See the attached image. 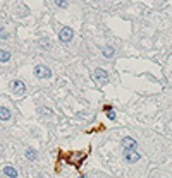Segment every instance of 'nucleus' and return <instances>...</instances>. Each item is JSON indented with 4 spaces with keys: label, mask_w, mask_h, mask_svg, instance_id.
<instances>
[{
    "label": "nucleus",
    "mask_w": 172,
    "mask_h": 178,
    "mask_svg": "<svg viewBox=\"0 0 172 178\" xmlns=\"http://www.w3.org/2000/svg\"><path fill=\"white\" fill-rule=\"evenodd\" d=\"M34 75L38 79H50L52 77V70L47 65H36L34 67Z\"/></svg>",
    "instance_id": "f257e3e1"
},
{
    "label": "nucleus",
    "mask_w": 172,
    "mask_h": 178,
    "mask_svg": "<svg viewBox=\"0 0 172 178\" xmlns=\"http://www.w3.org/2000/svg\"><path fill=\"white\" fill-rule=\"evenodd\" d=\"M26 158L29 161H36L38 159V151H36V149H33V147L26 149Z\"/></svg>",
    "instance_id": "1a4fd4ad"
},
{
    "label": "nucleus",
    "mask_w": 172,
    "mask_h": 178,
    "mask_svg": "<svg viewBox=\"0 0 172 178\" xmlns=\"http://www.w3.org/2000/svg\"><path fill=\"white\" fill-rule=\"evenodd\" d=\"M38 178H47L45 175H38Z\"/></svg>",
    "instance_id": "dca6fc26"
},
{
    "label": "nucleus",
    "mask_w": 172,
    "mask_h": 178,
    "mask_svg": "<svg viewBox=\"0 0 172 178\" xmlns=\"http://www.w3.org/2000/svg\"><path fill=\"white\" fill-rule=\"evenodd\" d=\"M55 5H59V7H67V2H55Z\"/></svg>",
    "instance_id": "2eb2a0df"
},
{
    "label": "nucleus",
    "mask_w": 172,
    "mask_h": 178,
    "mask_svg": "<svg viewBox=\"0 0 172 178\" xmlns=\"http://www.w3.org/2000/svg\"><path fill=\"white\" fill-rule=\"evenodd\" d=\"M122 146H124V151H134L138 142L134 141L133 137H124L122 139Z\"/></svg>",
    "instance_id": "39448f33"
},
{
    "label": "nucleus",
    "mask_w": 172,
    "mask_h": 178,
    "mask_svg": "<svg viewBox=\"0 0 172 178\" xmlns=\"http://www.w3.org/2000/svg\"><path fill=\"white\" fill-rule=\"evenodd\" d=\"M95 79H97V81H100L102 84H105V82L109 81V74H107V72L103 70V69H97V70H95Z\"/></svg>",
    "instance_id": "423d86ee"
},
{
    "label": "nucleus",
    "mask_w": 172,
    "mask_h": 178,
    "mask_svg": "<svg viewBox=\"0 0 172 178\" xmlns=\"http://www.w3.org/2000/svg\"><path fill=\"white\" fill-rule=\"evenodd\" d=\"M11 117H12V113H11V110H9V108L0 106V120L7 122V120H11Z\"/></svg>",
    "instance_id": "0eeeda50"
},
{
    "label": "nucleus",
    "mask_w": 172,
    "mask_h": 178,
    "mask_svg": "<svg viewBox=\"0 0 172 178\" xmlns=\"http://www.w3.org/2000/svg\"><path fill=\"white\" fill-rule=\"evenodd\" d=\"M102 53H103V57L110 58V57H114V48H112V46H105V48H103V52H102Z\"/></svg>",
    "instance_id": "9b49d317"
},
{
    "label": "nucleus",
    "mask_w": 172,
    "mask_h": 178,
    "mask_svg": "<svg viewBox=\"0 0 172 178\" xmlns=\"http://www.w3.org/2000/svg\"><path fill=\"white\" fill-rule=\"evenodd\" d=\"M72 38H74V31L71 29V28H62L59 33V40L62 41V43H69V41H72Z\"/></svg>",
    "instance_id": "f03ea898"
},
{
    "label": "nucleus",
    "mask_w": 172,
    "mask_h": 178,
    "mask_svg": "<svg viewBox=\"0 0 172 178\" xmlns=\"http://www.w3.org/2000/svg\"><path fill=\"white\" fill-rule=\"evenodd\" d=\"M40 46L43 50H50V41L47 40V38H41V40H40Z\"/></svg>",
    "instance_id": "f8f14e48"
},
{
    "label": "nucleus",
    "mask_w": 172,
    "mask_h": 178,
    "mask_svg": "<svg viewBox=\"0 0 172 178\" xmlns=\"http://www.w3.org/2000/svg\"><path fill=\"white\" fill-rule=\"evenodd\" d=\"M11 89H12V93L17 94V96H23L24 91H26V86H24L23 81H14L11 84Z\"/></svg>",
    "instance_id": "7ed1b4c3"
},
{
    "label": "nucleus",
    "mask_w": 172,
    "mask_h": 178,
    "mask_svg": "<svg viewBox=\"0 0 172 178\" xmlns=\"http://www.w3.org/2000/svg\"><path fill=\"white\" fill-rule=\"evenodd\" d=\"M79 178H84V176H79Z\"/></svg>",
    "instance_id": "f3484780"
},
{
    "label": "nucleus",
    "mask_w": 172,
    "mask_h": 178,
    "mask_svg": "<svg viewBox=\"0 0 172 178\" xmlns=\"http://www.w3.org/2000/svg\"><path fill=\"white\" fill-rule=\"evenodd\" d=\"M4 173H5V176H9V178H17V170H16L14 166H5L4 168Z\"/></svg>",
    "instance_id": "6e6552de"
},
{
    "label": "nucleus",
    "mask_w": 172,
    "mask_h": 178,
    "mask_svg": "<svg viewBox=\"0 0 172 178\" xmlns=\"http://www.w3.org/2000/svg\"><path fill=\"white\" fill-rule=\"evenodd\" d=\"M124 159H126L127 163H138V161L141 159V156L136 151H124Z\"/></svg>",
    "instance_id": "20e7f679"
},
{
    "label": "nucleus",
    "mask_w": 172,
    "mask_h": 178,
    "mask_svg": "<svg viewBox=\"0 0 172 178\" xmlns=\"http://www.w3.org/2000/svg\"><path fill=\"white\" fill-rule=\"evenodd\" d=\"M107 117H109L110 120H115V111L110 110V108H107Z\"/></svg>",
    "instance_id": "ddd939ff"
},
{
    "label": "nucleus",
    "mask_w": 172,
    "mask_h": 178,
    "mask_svg": "<svg viewBox=\"0 0 172 178\" xmlns=\"http://www.w3.org/2000/svg\"><path fill=\"white\" fill-rule=\"evenodd\" d=\"M0 38H2V40H7V38H9V34L5 33L4 29H0Z\"/></svg>",
    "instance_id": "4468645a"
},
{
    "label": "nucleus",
    "mask_w": 172,
    "mask_h": 178,
    "mask_svg": "<svg viewBox=\"0 0 172 178\" xmlns=\"http://www.w3.org/2000/svg\"><path fill=\"white\" fill-rule=\"evenodd\" d=\"M9 60H11V52L0 50V62H9Z\"/></svg>",
    "instance_id": "9d476101"
}]
</instances>
